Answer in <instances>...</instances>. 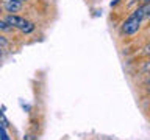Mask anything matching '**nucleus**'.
<instances>
[{"instance_id": "nucleus-1", "label": "nucleus", "mask_w": 150, "mask_h": 140, "mask_svg": "<svg viewBox=\"0 0 150 140\" xmlns=\"http://www.w3.org/2000/svg\"><path fill=\"white\" fill-rule=\"evenodd\" d=\"M139 27H141V19H138L136 16H130L122 25V31L125 34H134L139 30Z\"/></svg>"}, {"instance_id": "nucleus-11", "label": "nucleus", "mask_w": 150, "mask_h": 140, "mask_svg": "<svg viewBox=\"0 0 150 140\" xmlns=\"http://www.w3.org/2000/svg\"><path fill=\"white\" fill-rule=\"evenodd\" d=\"M27 137H28L27 140H35V139H33V135H27Z\"/></svg>"}, {"instance_id": "nucleus-15", "label": "nucleus", "mask_w": 150, "mask_h": 140, "mask_svg": "<svg viewBox=\"0 0 150 140\" xmlns=\"http://www.w3.org/2000/svg\"><path fill=\"white\" fill-rule=\"evenodd\" d=\"M0 53H2V51H0Z\"/></svg>"}, {"instance_id": "nucleus-2", "label": "nucleus", "mask_w": 150, "mask_h": 140, "mask_svg": "<svg viewBox=\"0 0 150 140\" xmlns=\"http://www.w3.org/2000/svg\"><path fill=\"white\" fill-rule=\"evenodd\" d=\"M5 20L8 22V25L11 27V28H21V30H22V28L27 25V20H25L23 17L13 16V14H11V16H8L6 19H5Z\"/></svg>"}, {"instance_id": "nucleus-7", "label": "nucleus", "mask_w": 150, "mask_h": 140, "mask_svg": "<svg viewBox=\"0 0 150 140\" xmlns=\"http://www.w3.org/2000/svg\"><path fill=\"white\" fill-rule=\"evenodd\" d=\"M0 125L5 126V128L8 126V121H6V118H5V115H3V112H2V111H0Z\"/></svg>"}, {"instance_id": "nucleus-10", "label": "nucleus", "mask_w": 150, "mask_h": 140, "mask_svg": "<svg viewBox=\"0 0 150 140\" xmlns=\"http://www.w3.org/2000/svg\"><path fill=\"white\" fill-rule=\"evenodd\" d=\"M144 55H150V44L145 47V50H144Z\"/></svg>"}, {"instance_id": "nucleus-14", "label": "nucleus", "mask_w": 150, "mask_h": 140, "mask_svg": "<svg viewBox=\"0 0 150 140\" xmlns=\"http://www.w3.org/2000/svg\"><path fill=\"white\" fill-rule=\"evenodd\" d=\"M21 2H25V0H21Z\"/></svg>"}, {"instance_id": "nucleus-5", "label": "nucleus", "mask_w": 150, "mask_h": 140, "mask_svg": "<svg viewBox=\"0 0 150 140\" xmlns=\"http://www.w3.org/2000/svg\"><path fill=\"white\" fill-rule=\"evenodd\" d=\"M11 30V27L8 25L6 20H0V31H9Z\"/></svg>"}, {"instance_id": "nucleus-4", "label": "nucleus", "mask_w": 150, "mask_h": 140, "mask_svg": "<svg viewBox=\"0 0 150 140\" xmlns=\"http://www.w3.org/2000/svg\"><path fill=\"white\" fill-rule=\"evenodd\" d=\"M0 140H11L8 132H6V129H5V126H2V125H0Z\"/></svg>"}, {"instance_id": "nucleus-9", "label": "nucleus", "mask_w": 150, "mask_h": 140, "mask_svg": "<svg viewBox=\"0 0 150 140\" xmlns=\"http://www.w3.org/2000/svg\"><path fill=\"white\" fill-rule=\"evenodd\" d=\"M0 45H6V39L2 37V36H0Z\"/></svg>"}, {"instance_id": "nucleus-12", "label": "nucleus", "mask_w": 150, "mask_h": 140, "mask_svg": "<svg viewBox=\"0 0 150 140\" xmlns=\"http://www.w3.org/2000/svg\"><path fill=\"white\" fill-rule=\"evenodd\" d=\"M149 90H150V83H149Z\"/></svg>"}, {"instance_id": "nucleus-6", "label": "nucleus", "mask_w": 150, "mask_h": 140, "mask_svg": "<svg viewBox=\"0 0 150 140\" xmlns=\"http://www.w3.org/2000/svg\"><path fill=\"white\" fill-rule=\"evenodd\" d=\"M33 30H35V25H33L31 22H27V25L22 28V31H23V33H30V31H33Z\"/></svg>"}, {"instance_id": "nucleus-3", "label": "nucleus", "mask_w": 150, "mask_h": 140, "mask_svg": "<svg viewBox=\"0 0 150 140\" xmlns=\"http://www.w3.org/2000/svg\"><path fill=\"white\" fill-rule=\"evenodd\" d=\"M5 8H6L9 13H16L22 8V2L21 0H6V2H5Z\"/></svg>"}, {"instance_id": "nucleus-13", "label": "nucleus", "mask_w": 150, "mask_h": 140, "mask_svg": "<svg viewBox=\"0 0 150 140\" xmlns=\"http://www.w3.org/2000/svg\"><path fill=\"white\" fill-rule=\"evenodd\" d=\"M0 11H2V5H0Z\"/></svg>"}, {"instance_id": "nucleus-8", "label": "nucleus", "mask_w": 150, "mask_h": 140, "mask_svg": "<svg viewBox=\"0 0 150 140\" xmlns=\"http://www.w3.org/2000/svg\"><path fill=\"white\" fill-rule=\"evenodd\" d=\"M144 72H150V61H147L144 64Z\"/></svg>"}]
</instances>
